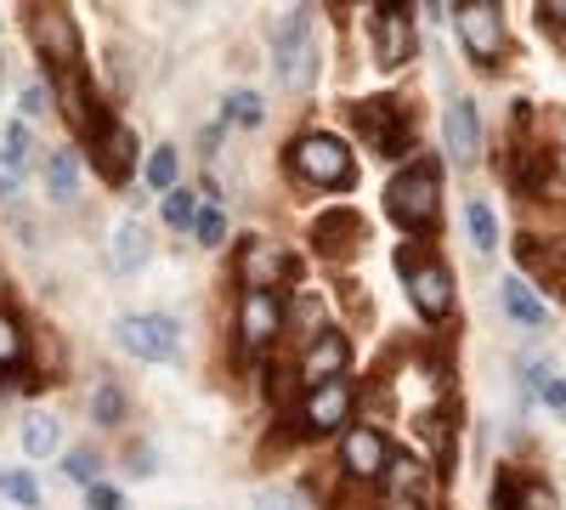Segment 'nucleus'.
Returning a JSON list of instances; mask_svg holds the SVG:
<instances>
[{"mask_svg":"<svg viewBox=\"0 0 566 510\" xmlns=\"http://www.w3.org/2000/svg\"><path fill=\"white\" fill-rule=\"evenodd\" d=\"M464 227H470V244H476V256H493L499 250V221L482 199H470L464 205Z\"/></svg>","mask_w":566,"mask_h":510,"instance_id":"nucleus-22","label":"nucleus"},{"mask_svg":"<svg viewBox=\"0 0 566 510\" xmlns=\"http://www.w3.org/2000/svg\"><path fill=\"white\" fill-rule=\"evenodd\" d=\"M374 45H380V63L386 69H397V63H408V52H413V23H408V7H374Z\"/></svg>","mask_w":566,"mask_h":510,"instance_id":"nucleus-15","label":"nucleus"},{"mask_svg":"<svg viewBox=\"0 0 566 510\" xmlns=\"http://www.w3.org/2000/svg\"><path fill=\"white\" fill-rule=\"evenodd\" d=\"M346 420H352V386H346V381L306 392V403H301V431H306V437H328V431L346 437V431H352Z\"/></svg>","mask_w":566,"mask_h":510,"instance_id":"nucleus-10","label":"nucleus"},{"mask_svg":"<svg viewBox=\"0 0 566 510\" xmlns=\"http://www.w3.org/2000/svg\"><path fill=\"white\" fill-rule=\"evenodd\" d=\"M29 40L57 74H74V63H80V23H74L69 7H34L29 12Z\"/></svg>","mask_w":566,"mask_h":510,"instance_id":"nucleus-6","label":"nucleus"},{"mask_svg":"<svg viewBox=\"0 0 566 510\" xmlns=\"http://www.w3.org/2000/svg\"><path fill=\"white\" fill-rule=\"evenodd\" d=\"M515 261H522L533 278H544V284H560L566 278V239H515Z\"/></svg>","mask_w":566,"mask_h":510,"instance_id":"nucleus-18","label":"nucleus"},{"mask_svg":"<svg viewBox=\"0 0 566 510\" xmlns=\"http://www.w3.org/2000/svg\"><path fill=\"white\" fill-rule=\"evenodd\" d=\"M45 194H52V205H74V194H80L74 154H52V159H45Z\"/></svg>","mask_w":566,"mask_h":510,"instance_id":"nucleus-21","label":"nucleus"},{"mask_svg":"<svg viewBox=\"0 0 566 510\" xmlns=\"http://www.w3.org/2000/svg\"><path fill=\"white\" fill-rule=\"evenodd\" d=\"M193 233H199V244H221V233H227V221H221V210H205V216H199V227H193Z\"/></svg>","mask_w":566,"mask_h":510,"instance_id":"nucleus-34","label":"nucleus"},{"mask_svg":"<svg viewBox=\"0 0 566 510\" xmlns=\"http://www.w3.org/2000/svg\"><path fill=\"white\" fill-rule=\"evenodd\" d=\"M290 165L301 181H312V188H352V148L340 143V136H301V143L290 148Z\"/></svg>","mask_w":566,"mask_h":510,"instance_id":"nucleus-3","label":"nucleus"},{"mask_svg":"<svg viewBox=\"0 0 566 510\" xmlns=\"http://www.w3.org/2000/svg\"><path fill=\"white\" fill-rule=\"evenodd\" d=\"M522 510H555V493H544V488H527Z\"/></svg>","mask_w":566,"mask_h":510,"instance_id":"nucleus-39","label":"nucleus"},{"mask_svg":"<svg viewBox=\"0 0 566 510\" xmlns=\"http://www.w3.org/2000/svg\"><path fill=\"white\" fill-rule=\"evenodd\" d=\"M346 363H352V346H346L340 330H323L317 341H306V352H301V381H306V392L335 386V381L346 375Z\"/></svg>","mask_w":566,"mask_h":510,"instance_id":"nucleus-12","label":"nucleus"},{"mask_svg":"<svg viewBox=\"0 0 566 510\" xmlns=\"http://www.w3.org/2000/svg\"><path fill=\"white\" fill-rule=\"evenodd\" d=\"M0 301H7V272H0Z\"/></svg>","mask_w":566,"mask_h":510,"instance_id":"nucleus-40","label":"nucleus"},{"mask_svg":"<svg viewBox=\"0 0 566 510\" xmlns=\"http://www.w3.org/2000/svg\"><path fill=\"white\" fill-rule=\"evenodd\" d=\"M538 397H544L549 408H566V381H544V386H538Z\"/></svg>","mask_w":566,"mask_h":510,"instance_id":"nucleus-37","label":"nucleus"},{"mask_svg":"<svg viewBox=\"0 0 566 510\" xmlns=\"http://www.w3.org/2000/svg\"><path fill=\"white\" fill-rule=\"evenodd\" d=\"M57 443H63V431H57V420H52V414H34V420L23 426V454H29V459L57 454Z\"/></svg>","mask_w":566,"mask_h":510,"instance_id":"nucleus-23","label":"nucleus"},{"mask_svg":"<svg viewBox=\"0 0 566 510\" xmlns=\"http://www.w3.org/2000/svg\"><path fill=\"white\" fill-rule=\"evenodd\" d=\"M261 510H312L301 493H290V488H266L261 493Z\"/></svg>","mask_w":566,"mask_h":510,"instance_id":"nucleus-32","label":"nucleus"},{"mask_svg":"<svg viewBox=\"0 0 566 510\" xmlns=\"http://www.w3.org/2000/svg\"><path fill=\"white\" fill-rule=\"evenodd\" d=\"M91 148H97V170L108 176V181H125L130 176V159H136V143H130V131L125 125H103L97 136H91Z\"/></svg>","mask_w":566,"mask_h":510,"instance_id":"nucleus-17","label":"nucleus"},{"mask_svg":"<svg viewBox=\"0 0 566 510\" xmlns=\"http://www.w3.org/2000/svg\"><path fill=\"white\" fill-rule=\"evenodd\" d=\"M91 420H97V426H119L125 420V392L119 386H97V397H91Z\"/></svg>","mask_w":566,"mask_h":510,"instance_id":"nucleus-24","label":"nucleus"},{"mask_svg":"<svg viewBox=\"0 0 566 510\" xmlns=\"http://www.w3.org/2000/svg\"><path fill=\"white\" fill-rule=\"evenodd\" d=\"M148 181H154L159 194H176V148H159L148 159Z\"/></svg>","mask_w":566,"mask_h":510,"instance_id":"nucleus-28","label":"nucleus"},{"mask_svg":"<svg viewBox=\"0 0 566 510\" xmlns=\"http://www.w3.org/2000/svg\"><path fill=\"white\" fill-rule=\"evenodd\" d=\"M12 363H23V330L0 312V368H12Z\"/></svg>","mask_w":566,"mask_h":510,"instance_id":"nucleus-29","label":"nucleus"},{"mask_svg":"<svg viewBox=\"0 0 566 510\" xmlns=\"http://www.w3.org/2000/svg\"><path fill=\"white\" fill-rule=\"evenodd\" d=\"M165 221H170V227H199V199L187 194V188L165 194Z\"/></svg>","mask_w":566,"mask_h":510,"instance_id":"nucleus-25","label":"nucleus"},{"mask_svg":"<svg viewBox=\"0 0 566 510\" xmlns=\"http://www.w3.org/2000/svg\"><path fill=\"white\" fill-rule=\"evenodd\" d=\"M45 103H52V91H45L40 80H34V85H23V119H40V114H45Z\"/></svg>","mask_w":566,"mask_h":510,"instance_id":"nucleus-33","label":"nucleus"},{"mask_svg":"<svg viewBox=\"0 0 566 510\" xmlns=\"http://www.w3.org/2000/svg\"><path fill=\"white\" fill-rule=\"evenodd\" d=\"M108 261H114V272H136L142 261H148V233H142V221H119L114 227V239H108Z\"/></svg>","mask_w":566,"mask_h":510,"instance_id":"nucleus-19","label":"nucleus"},{"mask_svg":"<svg viewBox=\"0 0 566 510\" xmlns=\"http://www.w3.org/2000/svg\"><path fill=\"white\" fill-rule=\"evenodd\" d=\"M380 510H431V499H413V493H386Z\"/></svg>","mask_w":566,"mask_h":510,"instance_id":"nucleus-36","label":"nucleus"},{"mask_svg":"<svg viewBox=\"0 0 566 510\" xmlns=\"http://www.w3.org/2000/svg\"><path fill=\"white\" fill-rule=\"evenodd\" d=\"M277 330H283V301L272 290H244V306H239L244 346H266V341H277Z\"/></svg>","mask_w":566,"mask_h":510,"instance_id":"nucleus-14","label":"nucleus"},{"mask_svg":"<svg viewBox=\"0 0 566 510\" xmlns=\"http://www.w3.org/2000/svg\"><path fill=\"white\" fill-rule=\"evenodd\" d=\"M63 471H69V477H74L80 488H91V482H97V459H91L85 448H74V454L63 459Z\"/></svg>","mask_w":566,"mask_h":510,"instance_id":"nucleus-31","label":"nucleus"},{"mask_svg":"<svg viewBox=\"0 0 566 510\" xmlns=\"http://www.w3.org/2000/svg\"><path fill=\"white\" fill-rule=\"evenodd\" d=\"M272 63H277V80L290 91H306L317 80V34H312L306 7L277 18V29H272Z\"/></svg>","mask_w":566,"mask_h":510,"instance_id":"nucleus-2","label":"nucleus"},{"mask_svg":"<svg viewBox=\"0 0 566 510\" xmlns=\"http://www.w3.org/2000/svg\"><path fill=\"white\" fill-rule=\"evenodd\" d=\"M290 272V261H283V250L272 244V239H244V250H239V278L250 290H266L272 278H283Z\"/></svg>","mask_w":566,"mask_h":510,"instance_id":"nucleus-16","label":"nucleus"},{"mask_svg":"<svg viewBox=\"0 0 566 510\" xmlns=\"http://www.w3.org/2000/svg\"><path fill=\"white\" fill-rule=\"evenodd\" d=\"M0 154H7V176H18L29 165V131H23V119L7 125V148H0Z\"/></svg>","mask_w":566,"mask_h":510,"instance_id":"nucleus-26","label":"nucleus"},{"mask_svg":"<svg viewBox=\"0 0 566 510\" xmlns=\"http://www.w3.org/2000/svg\"><path fill=\"white\" fill-rule=\"evenodd\" d=\"M459 12V40L470 45V58L476 63H499V45H504V18L493 0H464Z\"/></svg>","mask_w":566,"mask_h":510,"instance_id":"nucleus-9","label":"nucleus"},{"mask_svg":"<svg viewBox=\"0 0 566 510\" xmlns=\"http://www.w3.org/2000/svg\"><path fill=\"white\" fill-rule=\"evenodd\" d=\"M386 210H391L397 227H408V233H431L437 216H442V176H437V165L419 159V165H408L402 176H391Z\"/></svg>","mask_w":566,"mask_h":510,"instance_id":"nucleus-1","label":"nucleus"},{"mask_svg":"<svg viewBox=\"0 0 566 510\" xmlns=\"http://www.w3.org/2000/svg\"><path fill=\"white\" fill-rule=\"evenodd\" d=\"M352 125H357L363 143H368L374 154H386V159H397V154L408 148V114H402L397 97H363V103L352 108Z\"/></svg>","mask_w":566,"mask_h":510,"instance_id":"nucleus-7","label":"nucleus"},{"mask_svg":"<svg viewBox=\"0 0 566 510\" xmlns=\"http://www.w3.org/2000/svg\"><path fill=\"white\" fill-rule=\"evenodd\" d=\"M261 97H255V91H232V97H227V119H239V125H261Z\"/></svg>","mask_w":566,"mask_h":510,"instance_id":"nucleus-27","label":"nucleus"},{"mask_svg":"<svg viewBox=\"0 0 566 510\" xmlns=\"http://www.w3.org/2000/svg\"><path fill=\"white\" fill-rule=\"evenodd\" d=\"M340 471L357 477V482L386 477V471H391V448H386V437L374 431V426H352V431L340 437Z\"/></svg>","mask_w":566,"mask_h":510,"instance_id":"nucleus-11","label":"nucleus"},{"mask_svg":"<svg viewBox=\"0 0 566 510\" xmlns=\"http://www.w3.org/2000/svg\"><path fill=\"white\" fill-rule=\"evenodd\" d=\"M442 136H448L453 165H476V159H482V119H476V103L453 97L448 114H442Z\"/></svg>","mask_w":566,"mask_h":510,"instance_id":"nucleus-13","label":"nucleus"},{"mask_svg":"<svg viewBox=\"0 0 566 510\" xmlns=\"http://www.w3.org/2000/svg\"><path fill=\"white\" fill-rule=\"evenodd\" d=\"M538 18H544V23H555V29H566V0H544Z\"/></svg>","mask_w":566,"mask_h":510,"instance_id":"nucleus-38","label":"nucleus"},{"mask_svg":"<svg viewBox=\"0 0 566 510\" xmlns=\"http://www.w3.org/2000/svg\"><path fill=\"white\" fill-rule=\"evenodd\" d=\"M114 341H119L130 357L176 363V357H181V323L165 318V312H136V318H119V323H114Z\"/></svg>","mask_w":566,"mask_h":510,"instance_id":"nucleus-4","label":"nucleus"},{"mask_svg":"<svg viewBox=\"0 0 566 510\" xmlns=\"http://www.w3.org/2000/svg\"><path fill=\"white\" fill-rule=\"evenodd\" d=\"M397 267L408 278V301L419 306V318L442 323L453 312V278H448V267L431 261V256H419V250H397Z\"/></svg>","mask_w":566,"mask_h":510,"instance_id":"nucleus-5","label":"nucleus"},{"mask_svg":"<svg viewBox=\"0 0 566 510\" xmlns=\"http://www.w3.org/2000/svg\"><path fill=\"white\" fill-rule=\"evenodd\" d=\"M504 312L522 323V330H544V323H549V312H544V301L533 295L527 278H504Z\"/></svg>","mask_w":566,"mask_h":510,"instance_id":"nucleus-20","label":"nucleus"},{"mask_svg":"<svg viewBox=\"0 0 566 510\" xmlns=\"http://www.w3.org/2000/svg\"><path fill=\"white\" fill-rule=\"evenodd\" d=\"M368 244V221L357 216V210H323L317 221H312V250L323 256V261H352L357 250Z\"/></svg>","mask_w":566,"mask_h":510,"instance_id":"nucleus-8","label":"nucleus"},{"mask_svg":"<svg viewBox=\"0 0 566 510\" xmlns=\"http://www.w3.org/2000/svg\"><path fill=\"white\" fill-rule=\"evenodd\" d=\"M0 493H7V499H18L23 510H40V493H34V482H29V477H18V471H12V477H0Z\"/></svg>","mask_w":566,"mask_h":510,"instance_id":"nucleus-30","label":"nucleus"},{"mask_svg":"<svg viewBox=\"0 0 566 510\" xmlns=\"http://www.w3.org/2000/svg\"><path fill=\"white\" fill-rule=\"evenodd\" d=\"M85 504H91V510H125V499H119L114 488H103V482L85 488Z\"/></svg>","mask_w":566,"mask_h":510,"instance_id":"nucleus-35","label":"nucleus"}]
</instances>
